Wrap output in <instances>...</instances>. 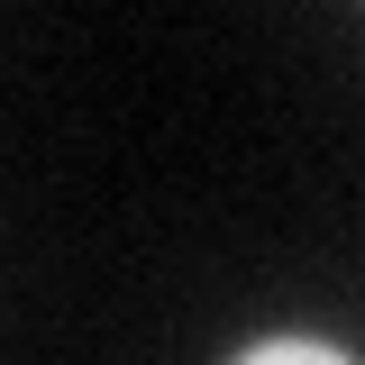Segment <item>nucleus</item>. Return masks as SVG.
I'll return each mask as SVG.
<instances>
[{"label": "nucleus", "mask_w": 365, "mask_h": 365, "mask_svg": "<svg viewBox=\"0 0 365 365\" xmlns=\"http://www.w3.org/2000/svg\"><path fill=\"white\" fill-rule=\"evenodd\" d=\"M228 365H356V356H338L329 338H256V347H237Z\"/></svg>", "instance_id": "1"}]
</instances>
